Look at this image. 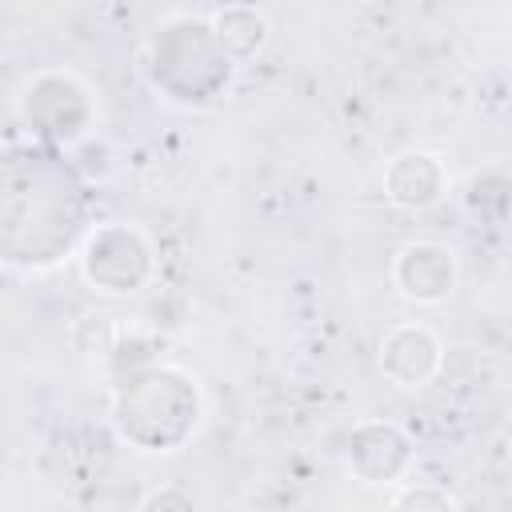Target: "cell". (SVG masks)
I'll return each instance as SVG.
<instances>
[{"label":"cell","instance_id":"cell-1","mask_svg":"<svg viewBox=\"0 0 512 512\" xmlns=\"http://www.w3.org/2000/svg\"><path fill=\"white\" fill-rule=\"evenodd\" d=\"M396 280L412 300H444L456 284V260L440 244H408L396 264Z\"/></svg>","mask_w":512,"mask_h":512},{"label":"cell","instance_id":"cell-2","mask_svg":"<svg viewBox=\"0 0 512 512\" xmlns=\"http://www.w3.org/2000/svg\"><path fill=\"white\" fill-rule=\"evenodd\" d=\"M436 364H440V344H436V336L428 328L404 324V328H392L384 336V344H380V368L396 384H404V388H416L420 384L416 372L428 380L436 372Z\"/></svg>","mask_w":512,"mask_h":512},{"label":"cell","instance_id":"cell-3","mask_svg":"<svg viewBox=\"0 0 512 512\" xmlns=\"http://www.w3.org/2000/svg\"><path fill=\"white\" fill-rule=\"evenodd\" d=\"M392 512H456V504H452V496H448L444 488H436V484H408V488L396 496Z\"/></svg>","mask_w":512,"mask_h":512}]
</instances>
